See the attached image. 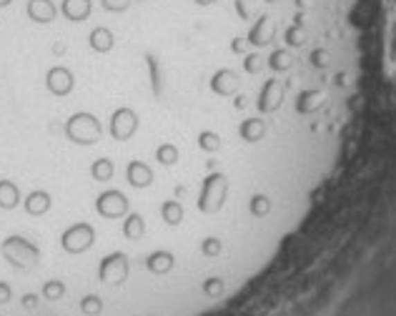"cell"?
Instances as JSON below:
<instances>
[{"label":"cell","mask_w":396,"mask_h":316,"mask_svg":"<svg viewBox=\"0 0 396 316\" xmlns=\"http://www.w3.org/2000/svg\"><path fill=\"white\" fill-rule=\"evenodd\" d=\"M60 13L71 23H83L93 13V0H60Z\"/></svg>","instance_id":"cell-4"},{"label":"cell","mask_w":396,"mask_h":316,"mask_svg":"<svg viewBox=\"0 0 396 316\" xmlns=\"http://www.w3.org/2000/svg\"><path fill=\"white\" fill-rule=\"evenodd\" d=\"M43 86L55 98H71L75 93V86H78V78H75L73 68H68L66 63H53L43 76Z\"/></svg>","instance_id":"cell-1"},{"label":"cell","mask_w":396,"mask_h":316,"mask_svg":"<svg viewBox=\"0 0 396 316\" xmlns=\"http://www.w3.org/2000/svg\"><path fill=\"white\" fill-rule=\"evenodd\" d=\"M138 3H145V0H138Z\"/></svg>","instance_id":"cell-8"},{"label":"cell","mask_w":396,"mask_h":316,"mask_svg":"<svg viewBox=\"0 0 396 316\" xmlns=\"http://www.w3.org/2000/svg\"><path fill=\"white\" fill-rule=\"evenodd\" d=\"M26 15L38 26H48L58 18V8L53 0H28L26 3Z\"/></svg>","instance_id":"cell-2"},{"label":"cell","mask_w":396,"mask_h":316,"mask_svg":"<svg viewBox=\"0 0 396 316\" xmlns=\"http://www.w3.org/2000/svg\"><path fill=\"white\" fill-rule=\"evenodd\" d=\"M193 3H196L198 8H211V6H216L218 0H193Z\"/></svg>","instance_id":"cell-6"},{"label":"cell","mask_w":396,"mask_h":316,"mask_svg":"<svg viewBox=\"0 0 396 316\" xmlns=\"http://www.w3.org/2000/svg\"><path fill=\"white\" fill-rule=\"evenodd\" d=\"M100 6L106 13H126L128 8H131V0H100Z\"/></svg>","instance_id":"cell-5"},{"label":"cell","mask_w":396,"mask_h":316,"mask_svg":"<svg viewBox=\"0 0 396 316\" xmlns=\"http://www.w3.org/2000/svg\"><path fill=\"white\" fill-rule=\"evenodd\" d=\"M10 3H13V0H0V8H8Z\"/></svg>","instance_id":"cell-7"},{"label":"cell","mask_w":396,"mask_h":316,"mask_svg":"<svg viewBox=\"0 0 396 316\" xmlns=\"http://www.w3.org/2000/svg\"><path fill=\"white\" fill-rule=\"evenodd\" d=\"M88 48H91L93 53H98V55H106V53H111L113 48H116V35H113L111 28L106 26H96L88 33Z\"/></svg>","instance_id":"cell-3"}]
</instances>
